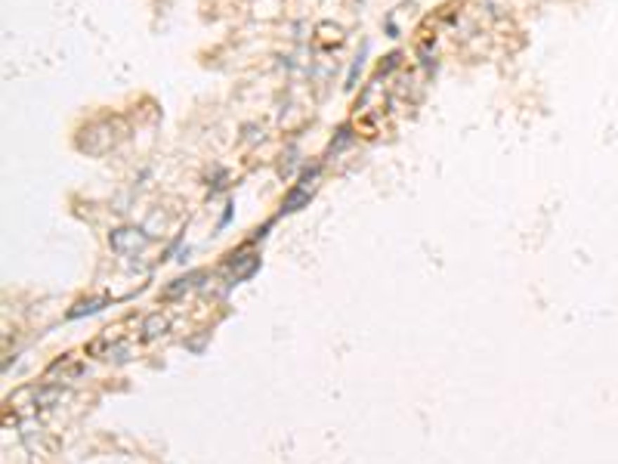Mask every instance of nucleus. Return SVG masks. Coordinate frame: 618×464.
Returning a JSON list of instances; mask_svg holds the SVG:
<instances>
[{"label": "nucleus", "instance_id": "nucleus-1", "mask_svg": "<svg viewBox=\"0 0 618 464\" xmlns=\"http://www.w3.org/2000/svg\"><path fill=\"white\" fill-rule=\"evenodd\" d=\"M65 397V390H62L59 384H31V387H22V390H15L10 399H6V415L13 412L15 421H22V418H37L41 412H46V408H53L56 402Z\"/></svg>", "mask_w": 618, "mask_h": 464}, {"label": "nucleus", "instance_id": "nucleus-2", "mask_svg": "<svg viewBox=\"0 0 618 464\" xmlns=\"http://www.w3.org/2000/svg\"><path fill=\"white\" fill-rule=\"evenodd\" d=\"M108 245H112V251L124 254V257H130V254H143L148 247V232L139 229V226H118L108 232Z\"/></svg>", "mask_w": 618, "mask_h": 464}, {"label": "nucleus", "instance_id": "nucleus-4", "mask_svg": "<svg viewBox=\"0 0 618 464\" xmlns=\"http://www.w3.org/2000/svg\"><path fill=\"white\" fill-rule=\"evenodd\" d=\"M257 269H260V257H257V254H241V257L232 260V278H236V282H245Z\"/></svg>", "mask_w": 618, "mask_h": 464}, {"label": "nucleus", "instance_id": "nucleus-3", "mask_svg": "<svg viewBox=\"0 0 618 464\" xmlns=\"http://www.w3.org/2000/svg\"><path fill=\"white\" fill-rule=\"evenodd\" d=\"M167 328H170L167 316L164 313H148L143 319V325H139V335H143V340H158V337L167 335Z\"/></svg>", "mask_w": 618, "mask_h": 464}, {"label": "nucleus", "instance_id": "nucleus-6", "mask_svg": "<svg viewBox=\"0 0 618 464\" xmlns=\"http://www.w3.org/2000/svg\"><path fill=\"white\" fill-rule=\"evenodd\" d=\"M198 278H201V273H189V276L176 278L174 285H167V288H164V297H167V300H176V297H183L186 291H192L195 285H198Z\"/></svg>", "mask_w": 618, "mask_h": 464}, {"label": "nucleus", "instance_id": "nucleus-8", "mask_svg": "<svg viewBox=\"0 0 618 464\" xmlns=\"http://www.w3.org/2000/svg\"><path fill=\"white\" fill-rule=\"evenodd\" d=\"M337 134H340V136H337V143H331V152H337V149H343V146H347V143H349V139H353V134H349V127H340V130H337Z\"/></svg>", "mask_w": 618, "mask_h": 464}, {"label": "nucleus", "instance_id": "nucleus-7", "mask_svg": "<svg viewBox=\"0 0 618 464\" xmlns=\"http://www.w3.org/2000/svg\"><path fill=\"white\" fill-rule=\"evenodd\" d=\"M105 307V297H93V300H81L68 309V319H81V316H90V313H99Z\"/></svg>", "mask_w": 618, "mask_h": 464}, {"label": "nucleus", "instance_id": "nucleus-5", "mask_svg": "<svg viewBox=\"0 0 618 464\" xmlns=\"http://www.w3.org/2000/svg\"><path fill=\"white\" fill-rule=\"evenodd\" d=\"M309 201V186H300L297 183L291 192L285 195V205H281V214H294V211H300L303 205Z\"/></svg>", "mask_w": 618, "mask_h": 464}]
</instances>
